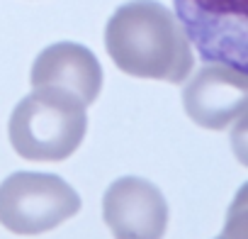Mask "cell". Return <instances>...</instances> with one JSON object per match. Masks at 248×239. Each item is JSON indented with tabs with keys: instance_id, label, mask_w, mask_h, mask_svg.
Instances as JSON below:
<instances>
[{
	"instance_id": "3",
	"label": "cell",
	"mask_w": 248,
	"mask_h": 239,
	"mask_svg": "<svg viewBox=\"0 0 248 239\" xmlns=\"http://www.w3.org/2000/svg\"><path fill=\"white\" fill-rule=\"evenodd\" d=\"M175 20L204 64L248 68V0H173Z\"/></svg>"
},
{
	"instance_id": "7",
	"label": "cell",
	"mask_w": 248,
	"mask_h": 239,
	"mask_svg": "<svg viewBox=\"0 0 248 239\" xmlns=\"http://www.w3.org/2000/svg\"><path fill=\"white\" fill-rule=\"evenodd\" d=\"M30 81L32 88L66 90L88 107L102 90V66L88 47L76 42H56L34 59Z\"/></svg>"
},
{
	"instance_id": "4",
	"label": "cell",
	"mask_w": 248,
	"mask_h": 239,
	"mask_svg": "<svg viewBox=\"0 0 248 239\" xmlns=\"http://www.w3.org/2000/svg\"><path fill=\"white\" fill-rule=\"evenodd\" d=\"M80 210V195L61 176L15 171L0 183V224L15 234H44Z\"/></svg>"
},
{
	"instance_id": "8",
	"label": "cell",
	"mask_w": 248,
	"mask_h": 239,
	"mask_svg": "<svg viewBox=\"0 0 248 239\" xmlns=\"http://www.w3.org/2000/svg\"><path fill=\"white\" fill-rule=\"evenodd\" d=\"M217 239H246V203H243V188L241 195L231 210V215L226 217V227Z\"/></svg>"
},
{
	"instance_id": "6",
	"label": "cell",
	"mask_w": 248,
	"mask_h": 239,
	"mask_svg": "<svg viewBox=\"0 0 248 239\" xmlns=\"http://www.w3.org/2000/svg\"><path fill=\"white\" fill-rule=\"evenodd\" d=\"M183 107L195 125L204 130H226L243 117L248 105V78L224 64H204L187 76Z\"/></svg>"
},
{
	"instance_id": "5",
	"label": "cell",
	"mask_w": 248,
	"mask_h": 239,
	"mask_svg": "<svg viewBox=\"0 0 248 239\" xmlns=\"http://www.w3.org/2000/svg\"><path fill=\"white\" fill-rule=\"evenodd\" d=\"M102 217L114 239H163L170 210L158 186L124 176L105 190Z\"/></svg>"
},
{
	"instance_id": "1",
	"label": "cell",
	"mask_w": 248,
	"mask_h": 239,
	"mask_svg": "<svg viewBox=\"0 0 248 239\" xmlns=\"http://www.w3.org/2000/svg\"><path fill=\"white\" fill-rule=\"evenodd\" d=\"M105 47L114 66L134 78L187 81L195 56L175 15L158 0H129L105 27Z\"/></svg>"
},
{
	"instance_id": "2",
	"label": "cell",
	"mask_w": 248,
	"mask_h": 239,
	"mask_svg": "<svg viewBox=\"0 0 248 239\" xmlns=\"http://www.w3.org/2000/svg\"><path fill=\"white\" fill-rule=\"evenodd\" d=\"M88 130L85 105L59 88H34L10 115V144L30 161H63Z\"/></svg>"
}]
</instances>
